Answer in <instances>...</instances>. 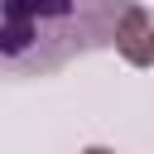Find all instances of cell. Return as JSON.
<instances>
[{"label": "cell", "instance_id": "obj_1", "mask_svg": "<svg viewBox=\"0 0 154 154\" xmlns=\"http://www.w3.org/2000/svg\"><path fill=\"white\" fill-rule=\"evenodd\" d=\"M140 0H0V72H53L77 53L116 48L120 19Z\"/></svg>", "mask_w": 154, "mask_h": 154}, {"label": "cell", "instance_id": "obj_2", "mask_svg": "<svg viewBox=\"0 0 154 154\" xmlns=\"http://www.w3.org/2000/svg\"><path fill=\"white\" fill-rule=\"evenodd\" d=\"M116 48H120L125 63H135V67H154V14L144 10V0L120 19V29H116Z\"/></svg>", "mask_w": 154, "mask_h": 154}, {"label": "cell", "instance_id": "obj_3", "mask_svg": "<svg viewBox=\"0 0 154 154\" xmlns=\"http://www.w3.org/2000/svg\"><path fill=\"white\" fill-rule=\"evenodd\" d=\"M87 154H111V149H101V144H96V149H87Z\"/></svg>", "mask_w": 154, "mask_h": 154}]
</instances>
